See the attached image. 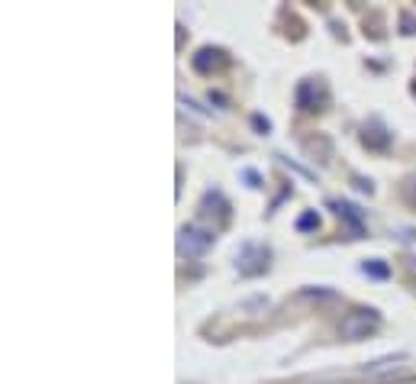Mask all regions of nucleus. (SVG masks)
<instances>
[{
    "label": "nucleus",
    "instance_id": "f257e3e1",
    "mask_svg": "<svg viewBox=\"0 0 416 384\" xmlns=\"http://www.w3.org/2000/svg\"><path fill=\"white\" fill-rule=\"evenodd\" d=\"M378 326H381L378 310H352L349 317L343 320V326H339V336L355 342V339H365L368 333H374Z\"/></svg>",
    "mask_w": 416,
    "mask_h": 384
},
{
    "label": "nucleus",
    "instance_id": "f03ea898",
    "mask_svg": "<svg viewBox=\"0 0 416 384\" xmlns=\"http://www.w3.org/2000/svg\"><path fill=\"white\" fill-rule=\"evenodd\" d=\"M210 245H213V233H204V229H197V226H184V229H181L177 249H181V255H187V259H200Z\"/></svg>",
    "mask_w": 416,
    "mask_h": 384
},
{
    "label": "nucleus",
    "instance_id": "7ed1b4c3",
    "mask_svg": "<svg viewBox=\"0 0 416 384\" xmlns=\"http://www.w3.org/2000/svg\"><path fill=\"white\" fill-rule=\"evenodd\" d=\"M268 268V249L265 245H245L239 252V272L242 274H259Z\"/></svg>",
    "mask_w": 416,
    "mask_h": 384
},
{
    "label": "nucleus",
    "instance_id": "20e7f679",
    "mask_svg": "<svg viewBox=\"0 0 416 384\" xmlns=\"http://www.w3.org/2000/svg\"><path fill=\"white\" fill-rule=\"evenodd\" d=\"M223 65H226V55H223L220 49H200L194 55L197 71H210V68H223Z\"/></svg>",
    "mask_w": 416,
    "mask_h": 384
},
{
    "label": "nucleus",
    "instance_id": "39448f33",
    "mask_svg": "<svg viewBox=\"0 0 416 384\" xmlns=\"http://www.w3.org/2000/svg\"><path fill=\"white\" fill-rule=\"evenodd\" d=\"M336 210H339V216H345V220H352V226H355V233L361 229V213L355 210L352 204H336Z\"/></svg>",
    "mask_w": 416,
    "mask_h": 384
},
{
    "label": "nucleus",
    "instance_id": "423d86ee",
    "mask_svg": "<svg viewBox=\"0 0 416 384\" xmlns=\"http://www.w3.org/2000/svg\"><path fill=\"white\" fill-rule=\"evenodd\" d=\"M365 274H371V278H388L390 268L384 262H378V259H374V262H365Z\"/></svg>",
    "mask_w": 416,
    "mask_h": 384
},
{
    "label": "nucleus",
    "instance_id": "0eeeda50",
    "mask_svg": "<svg viewBox=\"0 0 416 384\" xmlns=\"http://www.w3.org/2000/svg\"><path fill=\"white\" fill-rule=\"evenodd\" d=\"M316 226H320V216L316 213H304L297 220V229H316Z\"/></svg>",
    "mask_w": 416,
    "mask_h": 384
}]
</instances>
